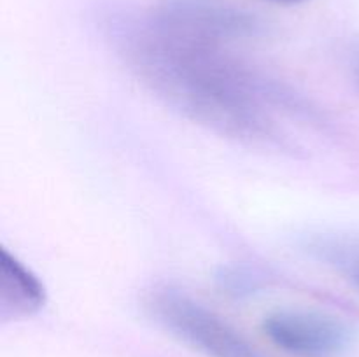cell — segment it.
<instances>
[{"label": "cell", "instance_id": "1", "mask_svg": "<svg viewBox=\"0 0 359 357\" xmlns=\"http://www.w3.org/2000/svg\"><path fill=\"white\" fill-rule=\"evenodd\" d=\"M121 42L137 77L193 122L245 142L279 139L273 107H287L294 97L231 58L224 46L168 34L149 20Z\"/></svg>", "mask_w": 359, "mask_h": 357}, {"label": "cell", "instance_id": "2", "mask_svg": "<svg viewBox=\"0 0 359 357\" xmlns=\"http://www.w3.org/2000/svg\"><path fill=\"white\" fill-rule=\"evenodd\" d=\"M146 308L156 324L205 357H265L241 331L175 289L149 293Z\"/></svg>", "mask_w": 359, "mask_h": 357}, {"label": "cell", "instance_id": "3", "mask_svg": "<svg viewBox=\"0 0 359 357\" xmlns=\"http://www.w3.org/2000/svg\"><path fill=\"white\" fill-rule=\"evenodd\" d=\"M147 20L168 34L224 48L262 34L258 18L230 0H160Z\"/></svg>", "mask_w": 359, "mask_h": 357}, {"label": "cell", "instance_id": "4", "mask_svg": "<svg viewBox=\"0 0 359 357\" xmlns=\"http://www.w3.org/2000/svg\"><path fill=\"white\" fill-rule=\"evenodd\" d=\"M263 332L294 357H337L353 343V329L342 318L316 310L284 308L263 318Z\"/></svg>", "mask_w": 359, "mask_h": 357}, {"label": "cell", "instance_id": "5", "mask_svg": "<svg viewBox=\"0 0 359 357\" xmlns=\"http://www.w3.org/2000/svg\"><path fill=\"white\" fill-rule=\"evenodd\" d=\"M44 303V284L4 248L0 259V315L4 318L30 317Z\"/></svg>", "mask_w": 359, "mask_h": 357}, {"label": "cell", "instance_id": "6", "mask_svg": "<svg viewBox=\"0 0 359 357\" xmlns=\"http://www.w3.org/2000/svg\"><path fill=\"white\" fill-rule=\"evenodd\" d=\"M307 248L316 259L359 289V234L319 233L309 238Z\"/></svg>", "mask_w": 359, "mask_h": 357}, {"label": "cell", "instance_id": "7", "mask_svg": "<svg viewBox=\"0 0 359 357\" xmlns=\"http://www.w3.org/2000/svg\"><path fill=\"white\" fill-rule=\"evenodd\" d=\"M351 74H353L354 83H356L359 88V48H356L351 52Z\"/></svg>", "mask_w": 359, "mask_h": 357}, {"label": "cell", "instance_id": "8", "mask_svg": "<svg viewBox=\"0 0 359 357\" xmlns=\"http://www.w3.org/2000/svg\"><path fill=\"white\" fill-rule=\"evenodd\" d=\"M270 2L284 4V6H294V4H302V2H305V0H270Z\"/></svg>", "mask_w": 359, "mask_h": 357}]
</instances>
